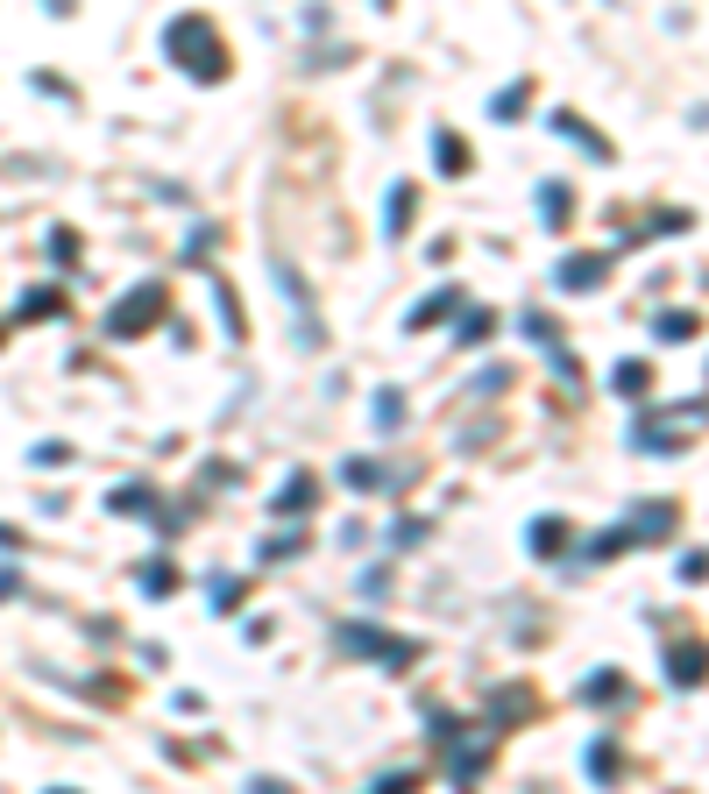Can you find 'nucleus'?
I'll use <instances>...</instances> for the list:
<instances>
[{"label":"nucleus","instance_id":"nucleus-1","mask_svg":"<svg viewBox=\"0 0 709 794\" xmlns=\"http://www.w3.org/2000/svg\"><path fill=\"white\" fill-rule=\"evenodd\" d=\"M667 674H674V681H702V674H709V653H702V646H674V653H667Z\"/></svg>","mask_w":709,"mask_h":794},{"label":"nucleus","instance_id":"nucleus-2","mask_svg":"<svg viewBox=\"0 0 709 794\" xmlns=\"http://www.w3.org/2000/svg\"><path fill=\"white\" fill-rule=\"evenodd\" d=\"M624 688H632V681H617V674L603 667V674H589V688H582V695H589V702H617Z\"/></svg>","mask_w":709,"mask_h":794},{"label":"nucleus","instance_id":"nucleus-3","mask_svg":"<svg viewBox=\"0 0 709 794\" xmlns=\"http://www.w3.org/2000/svg\"><path fill=\"white\" fill-rule=\"evenodd\" d=\"M603 277V256H575V263H561V284H596Z\"/></svg>","mask_w":709,"mask_h":794},{"label":"nucleus","instance_id":"nucleus-4","mask_svg":"<svg viewBox=\"0 0 709 794\" xmlns=\"http://www.w3.org/2000/svg\"><path fill=\"white\" fill-rule=\"evenodd\" d=\"M149 312H156V284H149V298H135V305L121 312V320H114V327H121V334H135V327L149 320Z\"/></svg>","mask_w":709,"mask_h":794},{"label":"nucleus","instance_id":"nucleus-5","mask_svg":"<svg viewBox=\"0 0 709 794\" xmlns=\"http://www.w3.org/2000/svg\"><path fill=\"white\" fill-rule=\"evenodd\" d=\"M653 334H660V341H681V334H695V320H688V312H660Z\"/></svg>","mask_w":709,"mask_h":794},{"label":"nucleus","instance_id":"nucleus-6","mask_svg":"<svg viewBox=\"0 0 709 794\" xmlns=\"http://www.w3.org/2000/svg\"><path fill=\"white\" fill-rule=\"evenodd\" d=\"M589 773H596V780H617V752H610V738H596V752H589Z\"/></svg>","mask_w":709,"mask_h":794},{"label":"nucleus","instance_id":"nucleus-7","mask_svg":"<svg viewBox=\"0 0 709 794\" xmlns=\"http://www.w3.org/2000/svg\"><path fill=\"white\" fill-rule=\"evenodd\" d=\"M617 390H646V362H617Z\"/></svg>","mask_w":709,"mask_h":794},{"label":"nucleus","instance_id":"nucleus-8","mask_svg":"<svg viewBox=\"0 0 709 794\" xmlns=\"http://www.w3.org/2000/svg\"><path fill=\"white\" fill-rule=\"evenodd\" d=\"M440 164H447V171H461V164H468V149H461L454 135H440Z\"/></svg>","mask_w":709,"mask_h":794},{"label":"nucleus","instance_id":"nucleus-9","mask_svg":"<svg viewBox=\"0 0 709 794\" xmlns=\"http://www.w3.org/2000/svg\"><path fill=\"white\" fill-rule=\"evenodd\" d=\"M376 794H412V773H398V780H383Z\"/></svg>","mask_w":709,"mask_h":794},{"label":"nucleus","instance_id":"nucleus-10","mask_svg":"<svg viewBox=\"0 0 709 794\" xmlns=\"http://www.w3.org/2000/svg\"><path fill=\"white\" fill-rule=\"evenodd\" d=\"M64 794H71V787H64Z\"/></svg>","mask_w":709,"mask_h":794}]
</instances>
